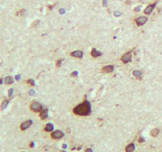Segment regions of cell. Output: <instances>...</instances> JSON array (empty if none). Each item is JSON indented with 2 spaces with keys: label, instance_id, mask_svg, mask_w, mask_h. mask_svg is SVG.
I'll return each instance as SVG.
<instances>
[{
  "label": "cell",
  "instance_id": "83f0119b",
  "mask_svg": "<svg viewBox=\"0 0 162 152\" xmlns=\"http://www.w3.org/2000/svg\"><path fill=\"white\" fill-rule=\"evenodd\" d=\"M62 147H63V148H66V144L62 145Z\"/></svg>",
  "mask_w": 162,
  "mask_h": 152
},
{
  "label": "cell",
  "instance_id": "9a60e30c",
  "mask_svg": "<svg viewBox=\"0 0 162 152\" xmlns=\"http://www.w3.org/2000/svg\"><path fill=\"white\" fill-rule=\"evenodd\" d=\"M159 134V129H157V128H154V129H153V130L150 132V135L152 136H157V135Z\"/></svg>",
  "mask_w": 162,
  "mask_h": 152
},
{
  "label": "cell",
  "instance_id": "d6986e66",
  "mask_svg": "<svg viewBox=\"0 0 162 152\" xmlns=\"http://www.w3.org/2000/svg\"><path fill=\"white\" fill-rule=\"evenodd\" d=\"M27 83H28V84H30L31 85H35L34 80H32V79H30V80H27Z\"/></svg>",
  "mask_w": 162,
  "mask_h": 152
},
{
  "label": "cell",
  "instance_id": "8992f818",
  "mask_svg": "<svg viewBox=\"0 0 162 152\" xmlns=\"http://www.w3.org/2000/svg\"><path fill=\"white\" fill-rule=\"evenodd\" d=\"M33 124V121H31V120H29V121H25L23 122L21 124V126H20V128L21 129V130H25V129L27 128H29V127L31 126V124Z\"/></svg>",
  "mask_w": 162,
  "mask_h": 152
},
{
  "label": "cell",
  "instance_id": "5b68a950",
  "mask_svg": "<svg viewBox=\"0 0 162 152\" xmlns=\"http://www.w3.org/2000/svg\"><path fill=\"white\" fill-rule=\"evenodd\" d=\"M148 21V18L145 17H139L135 20L136 24H138V26H141L143 25L144 24H145V22Z\"/></svg>",
  "mask_w": 162,
  "mask_h": 152
},
{
  "label": "cell",
  "instance_id": "9c48e42d",
  "mask_svg": "<svg viewBox=\"0 0 162 152\" xmlns=\"http://www.w3.org/2000/svg\"><path fill=\"white\" fill-rule=\"evenodd\" d=\"M114 70L113 65H106V66L102 68V72H112Z\"/></svg>",
  "mask_w": 162,
  "mask_h": 152
},
{
  "label": "cell",
  "instance_id": "603a6c76",
  "mask_svg": "<svg viewBox=\"0 0 162 152\" xmlns=\"http://www.w3.org/2000/svg\"><path fill=\"white\" fill-rule=\"evenodd\" d=\"M20 77H21V76H20V75H17V76H15V78H16V80H19L20 79H21Z\"/></svg>",
  "mask_w": 162,
  "mask_h": 152
},
{
  "label": "cell",
  "instance_id": "7402d4cb",
  "mask_svg": "<svg viewBox=\"0 0 162 152\" xmlns=\"http://www.w3.org/2000/svg\"><path fill=\"white\" fill-rule=\"evenodd\" d=\"M34 94H35V92L33 90H31L30 92H29V95H32V96H33Z\"/></svg>",
  "mask_w": 162,
  "mask_h": 152
},
{
  "label": "cell",
  "instance_id": "cb8c5ba5",
  "mask_svg": "<svg viewBox=\"0 0 162 152\" xmlns=\"http://www.w3.org/2000/svg\"><path fill=\"white\" fill-rule=\"evenodd\" d=\"M114 15L116 16V17H119V16L120 15V13H119V12H115V13H114Z\"/></svg>",
  "mask_w": 162,
  "mask_h": 152
},
{
  "label": "cell",
  "instance_id": "4316f807",
  "mask_svg": "<svg viewBox=\"0 0 162 152\" xmlns=\"http://www.w3.org/2000/svg\"><path fill=\"white\" fill-rule=\"evenodd\" d=\"M64 12H65L64 10H62V9H61V10H60V13H64Z\"/></svg>",
  "mask_w": 162,
  "mask_h": 152
},
{
  "label": "cell",
  "instance_id": "5bb4252c",
  "mask_svg": "<svg viewBox=\"0 0 162 152\" xmlns=\"http://www.w3.org/2000/svg\"><path fill=\"white\" fill-rule=\"evenodd\" d=\"M53 128H54L53 124H51V123H48V124H46L45 128H44V129H45L46 132H51V131L53 130Z\"/></svg>",
  "mask_w": 162,
  "mask_h": 152
},
{
  "label": "cell",
  "instance_id": "52a82bcc",
  "mask_svg": "<svg viewBox=\"0 0 162 152\" xmlns=\"http://www.w3.org/2000/svg\"><path fill=\"white\" fill-rule=\"evenodd\" d=\"M156 4H157V3L152 4V5L148 6L147 7H146V8L145 9V10H144V13H145V14H150V13H151L153 10H154V7L156 6Z\"/></svg>",
  "mask_w": 162,
  "mask_h": 152
},
{
  "label": "cell",
  "instance_id": "30bf717a",
  "mask_svg": "<svg viewBox=\"0 0 162 152\" xmlns=\"http://www.w3.org/2000/svg\"><path fill=\"white\" fill-rule=\"evenodd\" d=\"M91 54H92V56L94 57V58H97V57H100L101 54H102V53H101L100 51H98L96 49L93 48L91 51Z\"/></svg>",
  "mask_w": 162,
  "mask_h": 152
},
{
  "label": "cell",
  "instance_id": "e0dca14e",
  "mask_svg": "<svg viewBox=\"0 0 162 152\" xmlns=\"http://www.w3.org/2000/svg\"><path fill=\"white\" fill-rule=\"evenodd\" d=\"M133 75L135 77H140L141 76V72L140 71H138V70H135V71L133 72Z\"/></svg>",
  "mask_w": 162,
  "mask_h": 152
},
{
  "label": "cell",
  "instance_id": "8fae6325",
  "mask_svg": "<svg viewBox=\"0 0 162 152\" xmlns=\"http://www.w3.org/2000/svg\"><path fill=\"white\" fill-rule=\"evenodd\" d=\"M134 150H135V146H134V144H130L128 145V146H127L125 151H126V152H133Z\"/></svg>",
  "mask_w": 162,
  "mask_h": 152
},
{
  "label": "cell",
  "instance_id": "ba28073f",
  "mask_svg": "<svg viewBox=\"0 0 162 152\" xmlns=\"http://www.w3.org/2000/svg\"><path fill=\"white\" fill-rule=\"evenodd\" d=\"M71 55L72 57H75V58H82L83 56V53H82V51H75L72 52L71 54Z\"/></svg>",
  "mask_w": 162,
  "mask_h": 152
},
{
  "label": "cell",
  "instance_id": "f1b7e54d",
  "mask_svg": "<svg viewBox=\"0 0 162 152\" xmlns=\"http://www.w3.org/2000/svg\"><path fill=\"white\" fill-rule=\"evenodd\" d=\"M135 10H136V11H138V10H140V7H137Z\"/></svg>",
  "mask_w": 162,
  "mask_h": 152
},
{
  "label": "cell",
  "instance_id": "ac0fdd59",
  "mask_svg": "<svg viewBox=\"0 0 162 152\" xmlns=\"http://www.w3.org/2000/svg\"><path fill=\"white\" fill-rule=\"evenodd\" d=\"M62 61H63V59H59V60H58L57 62H56V66H60V65H61V63H62Z\"/></svg>",
  "mask_w": 162,
  "mask_h": 152
},
{
  "label": "cell",
  "instance_id": "6da1fadb",
  "mask_svg": "<svg viewBox=\"0 0 162 152\" xmlns=\"http://www.w3.org/2000/svg\"><path fill=\"white\" fill-rule=\"evenodd\" d=\"M73 111L74 113L79 115V116H88L91 113L90 103H89V102L85 100L74 108Z\"/></svg>",
  "mask_w": 162,
  "mask_h": 152
},
{
  "label": "cell",
  "instance_id": "2e32d148",
  "mask_svg": "<svg viewBox=\"0 0 162 152\" xmlns=\"http://www.w3.org/2000/svg\"><path fill=\"white\" fill-rule=\"evenodd\" d=\"M8 103H9V101L8 100H5V101H3V103H2V106H1V108H2V110H5V109L6 108V106H7L8 105Z\"/></svg>",
  "mask_w": 162,
  "mask_h": 152
},
{
  "label": "cell",
  "instance_id": "d4e9b609",
  "mask_svg": "<svg viewBox=\"0 0 162 152\" xmlns=\"http://www.w3.org/2000/svg\"><path fill=\"white\" fill-rule=\"evenodd\" d=\"M138 141L139 142H144V139L143 138H140V139L138 140Z\"/></svg>",
  "mask_w": 162,
  "mask_h": 152
},
{
  "label": "cell",
  "instance_id": "f546056e",
  "mask_svg": "<svg viewBox=\"0 0 162 152\" xmlns=\"http://www.w3.org/2000/svg\"><path fill=\"white\" fill-rule=\"evenodd\" d=\"M63 152H65V151H63Z\"/></svg>",
  "mask_w": 162,
  "mask_h": 152
},
{
  "label": "cell",
  "instance_id": "7a4b0ae2",
  "mask_svg": "<svg viewBox=\"0 0 162 152\" xmlns=\"http://www.w3.org/2000/svg\"><path fill=\"white\" fill-rule=\"evenodd\" d=\"M30 108H31V110H33L34 112H40V111L42 110L41 104L37 103V102H34V103H33L31 104Z\"/></svg>",
  "mask_w": 162,
  "mask_h": 152
},
{
  "label": "cell",
  "instance_id": "44dd1931",
  "mask_svg": "<svg viewBox=\"0 0 162 152\" xmlns=\"http://www.w3.org/2000/svg\"><path fill=\"white\" fill-rule=\"evenodd\" d=\"M85 152H93V150H92L91 148H87L85 151Z\"/></svg>",
  "mask_w": 162,
  "mask_h": 152
},
{
  "label": "cell",
  "instance_id": "484cf974",
  "mask_svg": "<svg viewBox=\"0 0 162 152\" xmlns=\"http://www.w3.org/2000/svg\"><path fill=\"white\" fill-rule=\"evenodd\" d=\"M30 147H34V143H33V142L31 143V144H30Z\"/></svg>",
  "mask_w": 162,
  "mask_h": 152
},
{
  "label": "cell",
  "instance_id": "ffe728a7",
  "mask_svg": "<svg viewBox=\"0 0 162 152\" xmlns=\"http://www.w3.org/2000/svg\"><path fill=\"white\" fill-rule=\"evenodd\" d=\"M13 89H10V91H9V96H12V94H13Z\"/></svg>",
  "mask_w": 162,
  "mask_h": 152
},
{
  "label": "cell",
  "instance_id": "7c38bea8",
  "mask_svg": "<svg viewBox=\"0 0 162 152\" xmlns=\"http://www.w3.org/2000/svg\"><path fill=\"white\" fill-rule=\"evenodd\" d=\"M48 110H43L41 113H40V118H41L42 120H44V119H46L47 117H48Z\"/></svg>",
  "mask_w": 162,
  "mask_h": 152
},
{
  "label": "cell",
  "instance_id": "277c9868",
  "mask_svg": "<svg viewBox=\"0 0 162 152\" xmlns=\"http://www.w3.org/2000/svg\"><path fill=\"white\" fill-rule=\"evenodd\" d=\"M121 61H122L123 63H125V64L126 63L130 62V61H131V53H130V52H128V53L124 54L122 56V58H121Z\"/></svg>",
  "mask_w": 162,
  "mask_h": 152
},
{
  "label": "cell",
  "instance_id": "4dcf8cb0",
  "mask_svg": "<svg viewBox=\"0 0 162 152\" xmlns=\"http://www.w3.org/2000/svg\"><path fill=\"white\" fill-rule=\"evenodd\" d=\"M23 152H24V151H23Z\"/></svg>",
  "mask_w": 162,
  "mask_h": 152
},
{
  "label": "cell",
  "instance_id": "3957f363",
  "mask_svg": "<svg viewBox=\"0 0 162 152\" xmlns=\"http://www.w3.org/2000/svg\"><path fill=\"white\" fill-rule=\"evenodd\" d=\"M63 132H62V131L60 130H57V131H55L53 132L52 133H51V136L52 139H55V140H58V139H61L62 137H63Z\"/></svg>",
  "mask_w": 162,
  "mask_h": 152
},
{
  "label": "cell",
  "instance_id": "4fadbf2b",
  "mask_svg": "<svg viewBox=\"0 0 162 152\" xmlns=\"http://www.w3.org/2000/svg\"><path fill=\"white\" fill-rule=\"evenodd\" d=\"M5 83L6 84H13V79L12 76H6L5 78Z\"/></svg>",
  "mask_w": 162,
  "mask_h": 152
}]
</instances>
